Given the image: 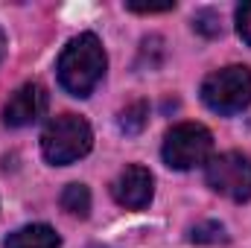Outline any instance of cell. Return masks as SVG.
<instances>
[{"label": "cell", "mask_w": 251, "mask_h": 248, "mask_svg": "<svg viewBox=\"0 0 251 248\" xmlns=\"http://www.w3.org/2000/svg\"><path fill=\"white\" fill-rule=\"evenodd\" d=\"M237 32H240V38L251 47V0L243 3V6H237Z\"/></svg>", "instance_id": "obj_14"}, {"label": "cell", "mask_w": 251, "mask_h": 248, "mask_svg": "<svg viewBox=\"0 0 251 248\" xmlns=\"http://www.w3.org/2000/svg\"><path fill=\"white\" fill-rule=\"evenodd\" d=\"M3 56H6V35H3V29H0V62H3Z\"/></svg>", "instance_id": "obj_15"}, {"label": "cell", "mask_w": 251, "mask_h": 248, "mask_svg": "<svg viewBox=\"0 0 251 248\" xmlns=\"http://www.w3.org/2000/svg\"><path fill=\"white\" fill-rule=\"evenodd\" d=\"M114 201L126 210H143L149 207L152 196H155V178L146 167L140 164H128L123 173L117 175V181L111 184Z\"/></svg>", "instance_id": "obj_7"}, {"label": "cell", "mask_w": 251, "mask_h": 248, "mask_svg": "<svg viewBox=\"0 0 251 248\" xmlns=\"http://www.w3.org/2000/svg\"><path fill=\"white\" fill-rule=\"evenodd\" d=\"M149 123V105L146 102H131V105H126L123 111H120V131L123 134H140L143 128Z\"/></svg>", "instance_id": "obj_10"}, {"label": "cell", "mask_w": 251, "mask_h": 248, "mask_svg": "<svg viewBox=\"0 0 251 248\" xmlns=\"http://www.w3.org/2000/svg\"><path fill=\"white\" fill-rule=\"evenodd\" d=\"M3 248H62V240L50 225L35 222V225H24V228L12 231Z\"/></svg>", "instance_id": "obj_8"}, {"label": "cell", "mask_w": 251, "mask_h": 248, "mask_svg": "<svg viewBox=\"0 0 251 248\" xmlns=\"http://www.w3.org/2000/svg\"><path fill=\"white\" fill-rule=\"evenodd\" d=\"M62 207L70 213V216L85 219V216L91 213V190H88L85 184H79V181L67 184L62 190Z\"/></svg>", "instance_id": "obj_9"}, {"label": "cell", "mask_w": 251, "mask_h": 248, "mask_svg": "<svg viewBox=\"0 0 251 248\" xmlns=\"http://www.w3.org/2000/svg\"><path fill=\"white\" fill-rule=\"evenodd\" d=\"M105 67H108V59H105L102 41L94 32H82V35H76V38L67 41V47L59 56V64H56L59 85L70 97L85 99L102 82Z\"/></svg>", "instance_id": "obj_1"}, {"label": "cell", "mask_w": 251, "mask_h": 248, "mask_svg": "<svg viewBox=\"0 0 251 248\" xmlns=\"http://www.w3.org/2000/svg\"><path fill=\"white\" fill-rule=\"evenodd\" d=\"M190 240L199 243V246H213V243H225V228L219 222H199L193 231H190Z\"/></svg>", "instance_id": "obj_12"}, {"label": "cell", "mask_w": 251, "mask_h": 248, "mask_svg": "<svg viewBox=\"0 0 251 248\" xmlns=\"http://www.w3.org/2000/svg\"><path fill=\"white\" fill-rule=\"evenodd\" d=\"M193 29H196L199 35H204V38L222 35V18H219V12H213V9H199V12L193 15Z\"/></svg>", "instance_id": "obj_11"}, {"label": "cell", "mask_w": 251, "mask_h": 248, "mask_svg": "<svg viewBox=\"0 0 251 248\" xmlns=\"http://www.w3.org/2000/svg\"><path fill=\"white\" fill-rule=\"evenodd\" d=\"M126 9H128V12H137V15H158V12H170V9H176V0H164V3H140V0H126Z\"/></svg>", "instance_id": "obj_13"}, {"label": "cell", "mask_w": 251, "mask_h": 248, "mask_svg": "<svg viewBox=\"0 0 251 248\" xmlns=\"http://www.w3.org/2000/svg\"><path fill=\"white\" fill-rule=\"evenodd\" d=\"M204 181L213 193L231 201L251 198V161L243 152H222L204 164Z\"/></svg>", "instance_id": "obj_5"}, {"label": "cell", "mask_w": 251, "mask_h": 248, "mask_svg": "<svg viewBox=\"0 0 251 248\" xmlns=\"http://www.w3.org/2000/svg\"><path fill=\"white\" fill-rule=\"evenodd\" d=\"M94 146V131L85 117L79 114H59L41 131V152L47 164L67 167L79 158H85Z\"/></svg>", "instance_id": "obj_2"}, {"label": "cell", "mask_w": 251, "mask_h": 248, "mask_svg": "<svg viewBox=\"0 0 251 248\" xmlns=\"http://www.w3.org/2000/svg\"><path fill=\"white\" fill-rule=\"evenodd\" d=\"M164 164L170 170H196L213 158V134L201 123H178L164 137Z\"/></svg>", "instance_id": "obj_4"}, {"label": "cell", "mask_w": 251, "mask_h": 248, "mask_svg": "<svg viewBox=\"0 0 251 248\" xmlns=\"http://www.w3.org/2000/svg\"><path fill=\"white\" fill-rule=\"evenodd\" d=\"M47 102H50V97H47L44 85H38V82L21 85L3 105V125L24 128V125L38 123L47 111Z\"/></svg>", "instance_id": "obj_6"}, {"label": "cell", "mask_w": 251, "mask_h": 248, "mask_svg": "<svg viewBox=\"0 0 251 248\" xmlns=\"http://www.w3.org/2000/svg\"><path fill=\"white\" fill-rule=\"evenodd\" d=\"M201 102L222 117L240 114L251 105V70L246 64H228L213 70L201 82Z\"/></svg>", "instance_id": "obj_3"}]
</instances>
